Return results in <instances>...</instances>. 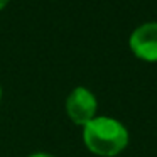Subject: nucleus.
Returning <instances> with one entry per match:
<instances>
[{
	"mask_svg": "<svg viewBox=\"0 0 157 157\" xmlns=\"http://www.w3.org/2000/svg\"><path fill=\"white\" fill-rule=\"evenodd\" d=\"M83 142L90 152L98 157H117L127 149L130 133L120 120L96 115L83 127Z\"/></svg>",
	"mask_w": 157,
	"mask_h": 157,
	"instance_id": "1",
	"label": "nucleus"
},
{
	"mask_svg": "<svg viewBox=\"0 0 157 157\" xmlns=\"http://www.w3.org/2000/svg\"><path fill=\"white\" fill-rule=\"evenodd\" d=\"M64 108H66V115L69 117V120L73 123L85 127L98 113V100L90 88L76 86L66 96Z\"/></svg>",
	"mask_w": 157,
	"mask_h": 157,
	"instance_id": "2",
	"label": "nucleus"
},
{
	"mask_svg": "<svg viewBox=\"0 0 157 157\" xmlns=\"http://www.w3.org/2000/svg\"><path fill=\"white\" fill-rule=\"evenodd\" d=\"M128 48L135 58L145 63H157V22H145L132 31Z\"/></svg>",
	"mask_w": 157,
	"mask_h": 157,
	"instance_id": "3",
	"label": "nucleus"
},
{
	"mask_svg": "<svg viewBox=\"0 0 157 157\" xmlns=\"http://www.w3.org/2000/svg\"><path fill=\"white\" fill-rule=\"evenodd\" d=\"M29 157H54V155L49 154V152H34V154H31Z\"/></svg>",
	"mask_w": 157,
	"mask_h": 157,
	"instance_id": "4",
	"label": "nucleus"
},
{
	"mask_svg": "<svg viewBox=\"0 0 157 157\" xmlns=\"http://www.w3.org/2000/svg\"><path fill=\"white\" fill-rule=\"evenodd\" d=\"M9 2H10V0H0V10H4V9L9 5Z\"/></svg>",
	"mask_w": 157,
	"mask_h": 157,
	"instance_id": "5",
	"label": "nucleus"
},
{
	"mask_svg": "<svg viewBox=\"0 0 157 157\" xmlns=\"http://www.w3.org/2000/svg\"><path fill=\"white\" fill-rule=\"evenodd\" d=\"M2 95H4V91H2V85H0V101H2Z\"/></svg>",
	"mask_w": 157,
	"mask_h": 157,
	"instance_id": "6",
	"label": "nucleus"
}]
</instances>
